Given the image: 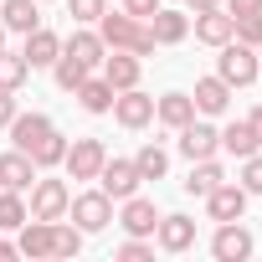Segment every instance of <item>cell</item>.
Listing matches in <instances>:
<instances>
[{
    "mask_svg": "<svg viewBox=\"0 0 262 262\" xmlns=\"http://www.w3.org/2000/svg\"><path fill=\"white\" fill-rule=\"evenodd\" d=\"M11 144L21 149V155H31L36 160V170H62V160H67V134L57 128V118L52 113H16L11 118Z\"/></svg>",
    "mask_w": 262,
    "mask_h": 262,
    "instance_id": "1",
    "label": "cell"
},
{
    "mask_svg": "<svg viewBox=\"0 0 262 262\" xmlns=\"http://www.w3.org/2000/svg\"><path fill=\"white\" fill-rule=\"evenodd\" d=\"M98 36H103V47H108V52H134V57H149V52H155L149 21L128 16V11H113V6L98 16Z\"/></svg>",
    "mask_w": 262,
    "mask_h": 262,
    "instance_id": "2",
    "label": "cell"
},
{
    "mask_svg": "<svg viewBox=\"0 0 262 262\" xmlns=\"http://www.w3.org/2000/svg\"><path fill=\"white\" fill-rule=\"evenodd\" d=\"M26 195H31V201H26V211H31L36 221H62V216H67V206H72V185H67V180H57V175H36Z\"/></svg>",
    "mask_w": 262,
    "mask_h": 262,
    "instance_id": "3",
    "label": "cell"
},
{
    "mask_svg": "<svg viewBox=\"0 0 262 262\" xmlns=\"http://www.w3.org/2000/svg\"><path fill=\"white\" fill-rule=\"evenodd\" d=\"M67 216H72V226H77L82 236H98V231H108V226H113V201L93 185V190H77V195H72Z\"/></svg>",
    "mask_w": 262,
    "mask_h": 262,
    "instance_id": "4",
    "label": "cell"
},
{
    "mask_svg": "<svg viewBox=\"0 0 262 262\" xmlns=\"http://www.w3.org/2000/svg\"><path fill=\"white\" fill-rule=\"evenodd\" d=\"M221 57H216V77L236 93V88H252L262 72H257V52L252 47H242V41H226V47H216Z\"/></svg>",
    "mask_w": 262,
    "mask_h": 262,
    "instance_id": "5",
    "label": "cell"
},
{
    "mask_svg": "<svg viewBox=\"0 0 262 262\" xmlns=\"http://www.w3.org/2000/svg\"><path fill=\"white\" fill-rule=\"evenodd\" d=\"M103 160H108V144L88 134V139H67V160H62V170H67V180L93 185L98 170H103Z\"/></svg>",
    "mask_w": 262,
    "mask_h": 262,
    "instance_id": "6",
    "label": "cell"
},
{
    "mask_svg": "<svg viewBox=\"0 0 262 262\" xmlns=\"http://www.w3.org/2000/svg\"><path fill=\"white\" fill-rule=\"evenodd\" d=\"M113 123L118 128H128V134H139V128H149L155 123V98L144 93V88H123V93H113Z\"/></svg>",
    "mask_w": 262,
    "mask_h": 262,
    "instance_id": "7",
    "label": "cell"
},
{
    "mask_svg": "<svg viewBox=\"0 0 262 262\" xmlns=\"http://www.w3.org/2000/svg\"><path fill=\"white\" fill-rule=\"evenodd\" d=\"M93 185H98V190H103V195H108V201L118 206V201H128V195H134V190H139L144 180H139V170H134V160H118V155H108Z\"/></svg>",
    "mask_w": 262,
    "mask_h": 262,
    "instance_id": "8",
    "label": "cell"
},
{
    "mask_svg": "<svg viewBox=\"0 0 262 262\" xmlns=\"http://www.w3.org/2000/svg\"><path fill=\"white\" fill-rule=\"evenodd\" d=\"M252 252H257V236L242 221H216V236H211V257L216 262H247Z\"/></svg>",
    "mask_w": 262,
    "mask_h": 262,
    "instance_id": "9",
    "label": "cell"
},
{
    "mask_svg": "<svg viewBox=\"0 0 262 262\" xmlns=\"http://www.w3.org/2000/svg\"><path fill=\"white\" fill-rule=\"evenodd\" d=\"M175 134H180V155L185 160H211V155H221V128L211 123V118H190L185 128H175Z\"/></svg>",
    "mask_w": 262,
    "mask_h": 262,
    "instance_id": "10",
    "label": "cell"
},
{
    "mask_svg": "<svg viewBox=\"0 0 262 262\" xmlns=\"http://www.w3.org/2000/svg\"><path fill=\"white\" fill-rule=\"evenodd\" d=\"M160 216H165V211H160V206H155L149 195H139V190H134L128 201H118V216H113V221H118V226H123L128 236H155Z\"/></svg>",
    "mask_w": 262,
    "mask_h": 262,
    "instance_id": "11",
    "label": "cell"
},
{
    "mask_svg": "<svg viewBox=\"0 0 262 262\" xmlns=\"http://www.w3.org/2000/svg\"><path fill=\"white\" fill-rule=\"evenodd\" d=\"M190 31H195L201 47H226V41L236 36V16L221 11V6H211V11H195V16H190Z\"/></svg>",
    "mask_w": 262,
    "mask_h": 262,
    "instance_id": "12",
    "label": "cell"
},
{
    "mask_svg": "<svg viewBox=\"0 0 262 262\" xmlns=\"http://www.w3.org/2000/svg\"><path fill=\"white\" fill-rule=\"evenodd\" d=\"M155 247H160V252H190V247H195V216H185V211L160 216V226H155Z\"/></svg>",
    "mask_w": 262,
    "mask_h": 262,
    "instance_id": "13",
    "label": "cell"
},
{
    "mask_svg": "<svg viewBox=\"0 0 262 262\" xmlns=\"http://www.w3.org/2000/svg\"><path fill=\"white\" fill-rule=\"evenodd\" d=\"M247 201H252V195H247L236 180H221V185L206 195V216H211V221H242V216H247Z\"/></svg>",
    "mask_w": 262,
    "mask_h": 262,
    "instance_id": "14",
    "label": "cell"
},
{
    "mask_svg": "<svg viewBox=\"0 0 262 262\" xmlns=\"http://www.w3.org/2000/svg\"><path fill=\"white\" fill-rule=\"evenodd\" d=\"M190 98H195V113H201V118H226V113H231V88H226L216 72H211V77H195V93H190Z\"/></svg>",
    "mask_w": 262,
    "mask_h": 262,
    "instance_id": "15",
    "label": "cell"
},
{
    "mask_svg": "<svg viewBox=\"0 0 262 262\" xmlns=\"http://www.w3.org/2000/svg\"><path fill=\"white\" fill-rule=\"evenodd\" d=\"M98 72L108 77V88H113V93H123V88H139V77H144V57H134V52H108Z\"/></svg>",
    "mask_w": 262,
    "mask_h": 262,
    "instance_id": "16",
    "label": "cell"
},
{
    "mask_svg": "<svg viewBox=\"0 0 262 262\" xmlns=\"http://www.w3.org/2000/svg\"><path fill=\"white\" fill-rule=\"evenodd\" d=\"M36 175H41V170H36V160H31V155H21L16 144L0 155V190H21V195H26Z\"/></svg>",
    "mask_w": 262,
    "mask_h": 262,
    "instance_id": "17",
    "label": "cell"
},
{
    "mask_svg": "<svg viewBox=\"0 0 262 262\" xmlns=\"http://www.w3.org/2000/svg\"><path fill=\"white\" fill-rule=\"evenodd\" d=\"M26 47H21V57H26V67L36 72V67H52L57 57H62V36L52 31V26H36V31H26L21 36Z\"/></svg>",
    "mask_w": 262,
    "mask_h": 262,
    "instance_id": "18",
    "label": "cell"
},
{
    "mask_svg": "<svg viewBox=\"0 0 262 262\" xmlns=\"http://www.w3.org/2000/svg\"><path fill=\"white\" fill-rule=\"evenodd\" d=\"M149 36H155V47H180V41L190 36V16H185V11L160 6V11L149 16Z\"/></svg>",
    "mask_w": 262,
    "mask_h": 262,
    "instance_id": "19",
    "label": "cell"
},
{
    "mask_svg": "<svg viewBox=\"0 0 262 262\" xmlns=\"http://www.w3.org/2000/svg\"><path fill=\"white\" fill-rule=\"evenodd\" d=\"M62 52H67V57H77V62H88L93 72H98V67H103V57H108V47H103L98 26H77L72 36H62Z\"/></svg>",
    "mask_w": 262,
    "mask_h": 262,
    "instance_id": "20",
    "label": "cell"
},
{
    "mask_svg": "<svg viewBox=\"0 0 262 262\" xmlns=\"http://www.w3.org/2000/svg\"><path fill=\"white\" fill-rule=\"evenodd\" d=\"M0 26L16 31V36L36 31L41 26V0H0Z\"/></svg>",
    "mask_w": 262,
    "mask_h": 262,
    "instance_id": "21",
    "label": "cell"
},
{
    "mask_svg": "<svg viewBox=\"0 0 262 262\" xmlns=\"http://www.w3.org/2000/svg\"><path fill=\"white\" fill-rule=\"evenodd\" d=\"M221 180H226V170H221V160L211 155V160H190V175H185L180 185H185V195L206 201V195H211V190H216Z\"/></svg>",
    "mask_w": 262,
    "mask_h": 262,
    "instance_id": "22",
    "label": "cell"
},
{
    "mask_svg": "<svg viewBox=\"0 0 262 262\" xmlns=\"http://www.w3.org/2000/svg\"><path fill=\"white\" fill-rule=\"evenodd\" d=\"M16 247H21V257H31V262H47V257H52V221H36V216H26V221H21V236H16Z\"/></svg>",
    "mask_w": 262,
    "mask_h": 262,
    "instance_id": "23",
    "label": "cell"
},
{
    "mask_svg": "<svg viewBox=\"0 0 262 262\" xmlns=\"http://www.w3.org/2000/svg\"><path fill=\"white\" fill-rule=\"evenodd\" d=\"M155 118H160L165 128H185V123L195 118V98H190V93H160V98H155Z\"/></svg>",
    "mask_w": 262,
    "mask_h": 262,
    "instance_id": "24",
    "label": "cell"
},
{
    "mask_svg": "<svg viewBox=\"0 0 262 262\" xmlns=\"http://www.w3.org/2000/svg\"><path fill=\"white\" fill-rule=\"evenodd\" d=\"M72 98H77V103H82V113H93V118H103V113L113 108V88H108V77H103V72H98V77L88 72V77H82V88H77Z\"/></svg>",
    "mask_w": 262,
    "mask_h": 262,
    "instance_id": "25",
    "label": "cell"
},
{
    "mask_svg": "<svg viewBox=\"0 0 262 262\" xmlns=\"http://www.w3.org/2000/svg\"><path fill=\"white\" fill-rule=\"evenodd\" d=\"M128 160H134L139 180H165V175H170V149H165V144H155V139H149V144H139Z\"/></svg>",
    "mask_w": 262,
    "mask_h": 262,
    "instance_id": "26",
    "label": "cell"
},
{
    "mask_svg": "<svg viewBox=\"0 0 262 262\" xmlns=\"http://www.w3.org/2000/svg\"><path fill=\"white\" fill-rule=\"evenodd\" d=\"M262 144H257V134L247 128V118H236V123H226L221 128V155H236V160H247V155H257Z\"/></svg>",
    "mask_w": 262,
    "mask_h": 262,
    "instance_id": "27",
    "label": "cell"
},
{
    "mask_svg": "<svg viewBox=\"0 0 262 262\" xmlns=\"http://www.w3.org/2000/svg\"><path fill=\"white\" fill-rule=\"evenodd\" d=\"M26 77H31L26 57H21V52H11V47H0V88L21 93V88H26Z\"/></svg>",
    "mask_w": 262,
    "mask_h": 262,
    "instance_id": "28",
    "label": "cell"
},
{
    "mask_svg": "<svg viewBox=\"0 0 262 262\" xmlns=\"http://www.w3.org/2000/svg\"><path fill=\"white\" fill-rule=\"evenodd\" d=\"M88 72H93V67H88V62H77V57H67V52L52 62V77H57V88H62V93H77Z\"/></svg>",
    "mask_w": 262,
    "mask_h": 262,
    "instance_id": "29",
    "label": "cell"
},
{
    "mask_svg": "<svg viewBox=\"0 0 262 262\" xmlns=\"http://www.w3.org/2000/svg\"><path fill=\"white\" fill-rule=\"evenodd\" d=\"M26 216L31 211H26V195L21 190H0V231H21Z\"/></svg>",
    "mask_w": 262,
    "mask_h": 262,
    "instance_id": "30",
    "label": "cell"
},
{
    "mask_svg": "<svg viewBox=\"0 0 262 262\" xmlns=\"http://www.w3.org/2000/svg\"><path fill=\"white\" fill-rule=\"evenodd\" d=\"M77 252H82V231L67 226V216L52 221V257H77Z\"/></svg>",
    "mask_w": 262,
    "mask_h": 262,
    "instance_id": "31",
    "label": "cell"
},
{
    "mask_svg": "<svg viewBox=\"0 0 262 262\" xmlns=\"http://www.w3.org/2000/svg\"><path fill=\"white\" fill-rule=\"evenodd\" d=\"M155 257V236H123L118 242V262H149Z\"/></svg>",
    "mask_w": 262,
    "mask_h": 262,
    "instance_id": "32",
    "label": "cell"
},
{
    "mask_svg": "<svg viewBox=\"0 0 262 262\" xmlns=\"http://www.w3.org/2000/svg\"><path fill=\"white\" fill-rule=\"evenodd\" d=\"M236 185H242L247 195H262V149L242 160V175H236Z\"/></svg>",
    "mask_w": 262,
    "mask_h": 262,
    "instance_id": "33",
    "label": "cell"
},
{
    "mask_svg": "<svg viewBox=\"0 0 262 262\" xmlns=\"http://www.w3.org/2000/svg\"><path fill=\"white\" fill-rule=\"evenodd\" d=\"M231 41H242V47L257 52V47H262V11H257V16H236V36H231Z\"/></svg>",
    "mask_w": 262,
    "mask_h": 262,
    "instance_id": "34",
    "label": "cell"
},
{
    "mask_svg": "<svg viewBox=\"0 0 262 262\" xmlns=\"http://www.w3.org/2000/svg\"><path fill=\"white\" fill-rule=\"evenodd\" d=\"M67 11H72L77 26H98V16L108 11V0H67Z\"/></svg>",
    "mask_w": 262,
    "mask_h": 262,
    "instance_id": "35",
    "label": "cell"
},
{
    "mask_svg": "<svg viewBox=\"0 0 262 262\" xmlns=\"http://www.w3.org/2000/svg\"><path fill=\"white\" fill-rule=\"evenodd\" d=\"M165 6V0H118V11H128V16H139V21H149L155 11Z\"/></svg>",
    "mask_w": 262,
    "mask_h": 262,
    "instance_id": "36",
    "label": "cell"
},
{
    "mask_svg": "<svg viewBox=\"0 0 262 262\" xmlns=\"http://www.w3.org/2000/svg\"><path fill=\"white\" fill-rule=\"evenodd\" d=\"M21 113V103H16V93L11 88H0V128H11V118Z\"/></svg>",
    "mask_w": 262,
    "mask_h": 262,
    "instance_id": "37",
    "label": "cell"
},
{
    "mask_svg": "<svg viewBox=\"0 0 262 262\" xmlns=\"http://www.w3.org/2000/svg\"><path fill=\"white\" fill-rule=\"evenodd\" d=\"M221 11H231V16H257L262 0H221Z\"/></svg>",
    "mask_w": 262,
    "mask_h": 262,
    "instance_id": "38",
    "label": "cell"
},
{
    "mask_svg": "<svg viewBox=\"0 0 262 262\" xmlns=\"http://www.w3.org/2000/svg\"><path fill=\"white\" fill-rule=\"evenodd\" d=\"M16 257H21V247H16L11 236H0V262H16Z\"/></svg>",
    "mask_w": 262,
    "mask_h": 262,
    "instance_id": "39",
    "label": "cell"
},
{
    "mask_svg": "<svg viewBox=\"0 0 262 262\" xmlns=\"http://www.w3.org/2000/svg\"><path fill=\"white\" fill-rule=\"evenodd\" d=\"M247 128H252V134H257V144H262V103L247 113Z\"/></svg>",
    "mask_w": 262,
    "mask_h": 262,
    "instance_id": "40",
    "label": "cell"
},
{
    "mask_svg": "<svg viewBox=\"0 0 262 262\" xmlns=\"http://www.w3.org/2000/svg\"><path fill=\"white\" fill-rule=\"evenodd\" d=\"M211 6H221V0H185V11L195 16V11H211Z\"/></svg>",
    "mask_w": 262,
    "mask_h": 262,
    "instance_id": "41",
    "label": "cell"
},
{
    "mask_svg": "<svg viewBox=\"0 0 262 262\" xmlns=\"http://www.w3.org/2000/svg\"><path fill=\"white\" fill-rule=\"evenodd\" d=\"M6 36H11V31H6V26H0V47H6Z\"/></svg>",
    "mask_w": 262,
    "mask_h": 262,
    "instance_id": "42",
    "label": "cell"
},
{
    "mask_svg": "<svg viewBox=\"0 0 262 262\" xmlns=\"http://www.w3.org/2000/svg\"><path fill=\"white\" fill-rule=\"evenodd\" d=\"M257 72H262V47H257Z\"/></svg>",
    "mask_w": 262,
    "mask_h": 262,
    "instance_id": "43",
    "label": "cell"
},
{
    "mask_svg": "<svg viewBox=\"0 0 262 262\" xmlns=\"http://www.w3.org/2000/svg\"><path fill=\"white\" fill-rule=\"evenodd\" d=\"M41 6H47V0H41Z\"/></svg>",
    "mask_w": 262,
    "mask_h": 262,
    "instance_id": "44",
    "label": "cell"
}]
</instances>
